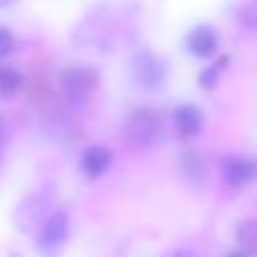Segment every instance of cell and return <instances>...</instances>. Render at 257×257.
I'll return each instance as SVG.
<instances>
[{"label":"cell","instance_id":"cell-1","mask_svg":"<svg viewBox=\"0 0 257 257\" xmlns=\"http://www.w3.org/2000/svg\"><path fill=\"white\" fill-rule=\"evenodd\" d=\"M163 118L151 106L133 108L122 122V139L133 151H149L157 147L163 139Z\"/></svg>","mask_w":257,"mask_h":257},{"label":"cell","instance_id":"cell-2","mask_svg":"<svg viewBox=\"0 0 257 257\" xmlns=\"http://www.w3.org/2000/svg\"><path fill=\"white\" fill-rule=\"evenodd\" d=\"M98 86V72L90 66H68L60 72V88L72 108H82Z\"/></svg>","mask_w":257,"mask_h":257},{"label":"cell","instance_id":"cell-3","mask_svg":"<svg viewBox=\"0 0 257 257\" xmlns=\"http://www.w3.org/2000/svg\"><path fill=\"white\" fill-rule=\"evenodd\" d=\"M131 74L135 82L145 90H159L167 80L165 62L151 50H139L131 62Z\"/></svg>","mask_w":257,"mask_h":257},{"label":"cell","instance_id":"cell-4","mask_svg":"<svg viewBox=\"0 0 257 257\" xmlns=\"http://www.w3.org/2000/svg\"><path fill=\"white\" fill-rule=\"evenodd\" d=\"M48 207H50V199L42 193H34L30 197L22 199L14 211L16 227L22 233H32L36 229L40 231V227L48 219Z\"/></svg>","mask_w":257,"mask_h":257},{"label":"cell","instance_id":"cell-5","mask_svg":"<svg viewBox=\"0 0 257 257\" xmlns=\"http://www.w3.org/2000/svg\"><path fill=\"white\" fill-rule=\"evenodd\" d=\"M70 231V219L64 211H52L44 225L38 231V249L42 253L56 251L68 237Z\"/></svg>","mask_w":257,"mask_h":257},{"label":"cell","instance_id":"cell-6","mask_svg":"<svg viewBox=\"0 0 257 257\" xmlns=\"http://www.w3.org/2000/svg\"><path fill=\"white\" fill-rule=\"evenodd\" d=\"M221 173L227 185L241 187L257 179V161L247 159V157H229L223 161Z\"/></svg>","mask_w":257,"mask_h":257},{"label":"cell","instance_id":"cell-7","mask_svg":"<svg viewBox=\"0 0 257 257\" xmlns=\"http://www.w3.org/2000/svg\"><path fill=\"white\" fill-rule=\"evenodd\" d=\"M112 163V153L104 145H90L80 155V169L88 179L102 177Z\"/></svg>","mask_w":257,"mask_h":257},{"label":"cell","instance_id":"cell-8","mask_svg":"<svg viewBox=\"0 0 257 257\" xmlns=\"http://www.w3.org/2000/svg\"><path fill=\"white\" fill-rule=\"evenodd\" d=\"M217 46H219V36L207 24L195 26L187 34V50L193 56H197V58H209V56H213L215 50H217Z\"/></svg>","mask_w":257,"mask_h":257},{"label":"cell","instance_id":"cell-9","mask_svg":"<svg viewBox=\"0 0 257 257\" xmlns=\"http://www.w3.org/2000/svg\"><path fill=\"white\" fill-rule=\"evenodd\" d=\"M173 122L177 131L185 137H195L203 128V112L191 102H183L173 108Z\"/></svg>","mask_w":257,"mask_h":257},{"label":"cell","instance_id":"cell-10","mask_svg":"<svg viewBox=\"0 0 257 257\" xmlns=\"http://www.w3.org/2000/svg\"><path fill=\"white\" fill-rule=\"evenodd\" d=\"M22 84H24V76L18 68L0 64V96L4 98L14 96L16 92H20Z\"/></svg>","mask_w":257,"mask_h":257},{"label":"cell","instance_id":"cell-11","mask_svg":"<svg viewBox=\"0 0 257 257\" xmlns=\"http://www.w3.org/2000/svg\"><path fill=\"white\" fill-rule=\"evenodd\" d=\"M237 241L241 251L257 257V219H247L237 227Z\"/></svg>","mask_w":257,"mask_h":257},{"label":"cell","instance_id":"cell-12","mask_svg":"<svg viewBox=\"0 0 257 257\" xmlns=\"http://www.w3.org/2000/svg\"><path fill=\"white\" fill-rule=\"evenodd\" d=\"M225 66H227V56H223V58L215 60L213 64L205 66V68L199 72V86L205 88V90L215 88L217 82H219V78H221V72L225 70Z\"/></svg>","mask_w":257,"mask_h":257},{"label":"cell","instance_id":"cell-13","mask_svg":"<svg viewBox=\"0 0 257 257\" xmlns=\"http://www.w3.org/2000/svg\"><path fill=\"white\" fill-rule=\"evenodd\" d=\"M181 165H183V171L189 179H203L205 177V161L199 153L185 151L181 155Z\"/></svg>","mask_w":257,"mask_h":257},{"label":"cell","instance_id":"cell-14","mask_svg":"<svg viewBox=\"0 0 257 257\" xmlns=\"http://www.w3.org/2000/svg\"><path fill=\"white\" fill-rule=\"evenodd\" d=\"M237 20L243 28L257 30V0H251V2L243 4L237 10Z\"/></svg>","mask_w":257,"mask_h":257},{"label":"cell","instance_id":"cell-15","mask_svg":"<svg viewBox=\"0 0 257 257\" xmlns=\"http://www.w3.org/2000/svg\"><path fill=\"white\" fill-rule=\"evenodd\" d=\"M14 48V34L10 28L0 26V60L6 58Z\"/></svg>","mask_w":257,"mask_h":257},{"label":"cell","instance_id":"cell-16","mask_svg":"<svg viewBox=\"0 0 257 257\" xmlns=\"http://www.w3.org/2000/svg\"><path fill=\"white\" fill-rule=\"evenodd\" d=\"M227 257H251V255H247L245 251H235V253H229Z\"/></svg>","mask_w":257,"mask_h":257},{"label":"cell","instance_id":"cell-17","mask_svg":"<svg viewBox=\"0 0 257 257\" xmlns=\"http://www.w3.org/2000/svg\"><path fill=\"white\" fill-rule=\"evenodd\" d=\"M173 257H195L193 253H189V251H177Z\"/></svg>","mask_w":257,"mask_h":257},{"label":"cell","instance_id":"cell-18","mask_svg":"<svg viewBox=\"0 0 257 257\" xmlns=\"http://www.w3.org/2000/svg\"><path fill=\"white\" fill-rule=\"evenodd\" d=\"M4 135H6V128H4V120H2V116H0V143L4 141Z\"/></svg>","mask_w":257,"mask_h":257},{"label":"cell","instance_id":"cell-19","mask_svg":"<svg viewBox=\"0 0 257 257\" xmlns=\"http://www.w3.org/2000/svg\"><path fill=\"white\" fill-rule=\"evenodd\" d=\"M14 2H18V0H0V8H6V6H12Z\"/></svg>","mask_w":257,"mask_h":257}]
</instances>
